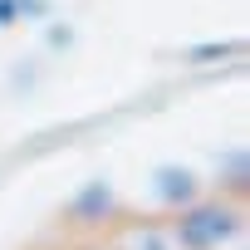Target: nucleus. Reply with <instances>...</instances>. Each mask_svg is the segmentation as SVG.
I'll use <instances>...</instances> for the list:
<instances>
[{
	"label": "nucleus",
	"mask_w": 250,
	"mask_h": 250,
	"mask_svg": "<svg viewBox=\"0 0 250 250\" xmlns=\"http://www.w3.org/2000/svg\"><path fill=\"white\" fill-rule=\"evenodd\" d=\"M108 211H113V191H108V182H88V187H83V196L74 201V216H79L83 226L103 221Z\"/></svg>",
	"instance_id": "obj_3"
},
{
	"label": "nucleus",
	"mask_w": 250,
	"mask_h": 250,
	"mask_svg": "<svg viewBox=\"0 0 250 250\" xmlns=\"http://www.w3.org/2000/svg\"><path fill=\"white\" fill-rule=\"evenodd\" d=\"M240 230V211L235 206H187L177 221H172V245L177 250H216V245H226L230 235Z\"/></svg>",
	"instance_id": "obj_1"
},
{
	"label": "nucleus",
	"mask_w": 250,
	"mask_h": 250,
	"mask_svg": "<svg viewBox=\"0 0 250 250\" xmlns=\"http://www.w3.org/2000/svg\"><path fill=\"white\" fill-rule=\"evenodd\" d=\"M15 10H20V0H0V25H10Z\"/></svg>",
	"instance_id": "obj_6"
},
{
	"label": "nucleus",
	"mask_w": 250,
	"mask_h": 250,
	"mask_svg": "<svg viewBox=\"0 0 250 250\" xmlns=\"http://www.w3.org/2000/svg\"><path fill=\"white\" fill-rule=\"evenodd\" d=\"M226 54H235V44H201V49H191L187 59H226Z\"/></svg>",
	"instance_id": "obj_5"
},
{
	"label": "nucleus",
	"mask_w": 250,
	"mask_h": 250,
	"mask_svg": "<svg viewBox=\"0 0 250 250\" xmlns=\"http://www.w3.org/2000/svg\"><path fill=\"white\" fill-rule=\"evenodd\" d=\"M133 250H177V245H172V235H167L162 226H147V230H138Z\"/></svg>",
	"instance_id": "obj_4"
},
{
	"label": "nucleus",
	"mask_w": 250,
	"mask_h": 250,
	"mask_svg": "<svg viewBox=\"0 0 250 250\" xmlns=\"http://www.w3.org/2000/svg\"><path fill=\"white\" fill-rule=\"evenodd\" d=\"M157 196L172 201V206H187V201L196 196V177L182 172V167H162V172H157Z\"/></svg>",
	"instance_id": "obj_2"
}]
</instances>
